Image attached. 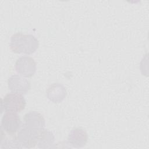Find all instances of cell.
I'll return each instance as SVG.
<instances>
[{
    "mask_svg": "<svg viewBox=\"0 0 149 149\" xmlns=\"http://www.w3.org/2000/svg\"><path fill=\"white\" fill-rule=\"evenodd\" d=\"M10 50L16 54L30 55L34 53L39 47V41L33 34L19 32L13 34L9 44Z\"/></svg>",
    "mask_w": 149,
    "mask_h": 149,
    "instance_id": "6da1fadb",
    "label": "cell"
},
{
    "mask_svg": "<svg viewBox=\"0 0 149 149\" xmlns=\"http://www.w3.org/2000/svg\"><path fill=\"white\" fill-rule=\"evenodd\" d=\"M26 100L22 94L10 93L7 94L2 101V107L6 112H20L24 109Z\"/></svg>",
    "mask_w": 149,
    "mask_h": 149,
    "instance_id": "7a4b0ae2",
    "label": "cell"
},
{
    "mask_svg": "<svg viewBox=\"0 0 149 149\" xmlns=\"http://www.w3.org/2000/svg\"><path fill=\"white\" fill-rule=\"evenodd\" d=\"M37 129L29 128L23 123L17 134V138L23 148H34L37 145Z\"/></svg>",
    "mask_w": 149,
    "mask_h": 149,
    "instance_id": "3957f363",
    "label": "cell"
},
{
    "mask_svg": "<svg viewBox=\"0 0 149 149\" xmlns=\"http://www.w3.org/2000/svg\"><path fill=\"white\" fill-rule=\"evenodd\" d=\"M23 123L16 112H6L1 119V129L9 134H15Z\"/></svg>",
    "mask_w": 149,
    "mask_h": 149,
    "instance_id": "277c9868",
    "label": "cell"
},
{
    "mask_svg": "<svg viewBox=\"0 0 149 149\" xmlns=\"http://www.w3.org/2000/svg\"><path fill=\"white\" fill-rule=\"evenodd\" d=\"M16 71L25 77H32L36 72V62L35 60L28 56L19 58L15 62Z\"/></svg>",
    "mask_w": 149,
    "mask_h": 149,
    "instance_id": "5b68a950",
    "label": "cell"
},
{
    "mask_svg": "<svg viewBox=\"0 0 149 149\" xmlns=\"http://www.w3.org/2000/svg\"><path fill=\"white\" fill-rule=\"evenodd\" d=\"M8 87L12 93L26 94L30 89V81L19 74H13L8 80Z\"/></svg>",
    "mask_w": 149,
    "mask_h": 149,
    "instance_id": "8992f818",
    "label": "cell"
},
{
    "mask_svg": "<svg viewBox=\"0 0 149 149\" xmlns=\"http://www.w3.org/2000/svg\"><path fill=\"white\" fill-rule=\"evenodd\" d=\"M88 141L87 132L80 127H76L70 130L68 137V143L74 148H81Z\"/></svg>",
    "mask_w": 149,
    "mask_h": 149,
    "instance_id": "52a82bcc",
    "label": "cell"
},
{
    "mask_svg": "<svg viewBox=\"0 0 149 149\" xmlns=\"http://www.w3.org/2000/svg\"><path fill=\"white\" fill-rule=\"evenodd\" d=\"M47 97L52 102H61L66 97L67 91L65 86L59 83L51 84L46 90Z\"/></svg>",
    "mask_w": 149,
    "mask_h": 149,
    "instance_id": "ba28073f",
    "label": "cell"
},
{
    "mask_svg": "<svg viewBox=\"0 0 149 149\" xmlns=\"http://www.w3.org/2000/svg\"><path fill=\"white\" fill-rule=\"evenodd\" d=\"M23 124L29 128L40 129L45 126V120L43 115L36 111L26 113L23 117Z\"/></svg>",
    "mask_w": 149,
    "mask_h": 149,
    "instance_id": "9c48e42d",
    "label": "cell"
},
{
    "mask_svg": "<svg viewBox=\"0 0 149 149\" xmlns=\"http://www.w3.org/2000/svg\"><path fill=\"white\" fill-rule=\"evenodd\" d=\"M55 141V137L53 133L44 128L37 129V147L44 149L49 148Z\"/></svg>",
    "mask_w": 149,
    "mask_h": 149,
    "instance_id": "30bf717a",
    "label": "cell"
},
{
    "mask_svg": "<svg viewBox=\"0 0 149 149\" xmlns=\"http://www.w3.org/2000/svg\"><path fill=\"white\" fill-rule=\"evenodd\" d=\"M2 138L1 140V148H22V146L19 143L17 136L15 134H9V136H6V134H3V132L2 130Z\"/></svg>",
    "mask_w": 149,
    "mask_h": 149,
    "instance_id": "8fae6325",
    "label": "cell"
}]
</instances>
